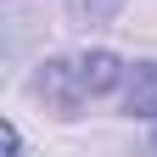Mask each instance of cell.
Here are the masks:
<instances>
[{
    "mask_svg": "<svg viewBox=\"0 0 157 157\" xmlns=\"http://www.w3.org/2000/svg\"><path fill=\"white\" fill-rule=\"evenodd\" d=\"M124 78H129L124 56H112V51H78V56H51V62H39L34 95H39L56 118H78L84 101L112 95Z\"/></svg>",
    "mask_w": 157,
    "mask_h": 157,
    "instance_id": "6da1fadb",
    "label": "cell"
},
{
    "mask_svg": "<svg viewBox=\"0 0 157 157\" xmlns=\"http://www.w3.org/2000/svg\"><path fill=\"white\" fill-rule=\"evenodd\" d=\"M124 112H129V118H151V124H157V62H135V67H129Z\"/></svg>",
    "mask_w": 157,
    "mask_h": 157,
    "instance_id": "7a4b0ae2",
    "label": "cell"
},
{
    "mask_svg": "<svg viewBox=\"0 0 157 157\" xmlns=\"http://www.w3.org/2000/svg\"><path fill=\"white\" fill-rule=\"evenodd\" d=\"M118 11H124V0H67V17L78 28H107Z\"/></svg>",
    "mask_w": 157,
    "mask_h": 157,
    "instance_id": "3957f363",
    "label": "cell"
},
{
    "mask_svg": "<svg viewBox=\"0 0 157 157\" xmlns=\"http://www.w3.org/2000/svg\"><path fill=\"white\" fill-rule=\"evenodd\" d=\"M151 151H157V129H151Z\"/></svg>",
    "mask_w": 157,
    "mask_h": 157,
    "instance_id": "277c9868",
    "label": "cell"
}]
</instances>
